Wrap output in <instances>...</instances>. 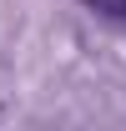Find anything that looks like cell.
<instances>
[{"mask_svg": "<svg viewBox=\"0 0 126 131\" xmlns=\"http://www.w3.org/2000/svg\"><path fill=\"white\" fill-rule=\"evenodd\" d=\"M81 5H91V10H101L111 20H126V0H81Z\"/></svg>", "mask_w": 126, "mask_h": 131, "instance_id": "1", "label": "cell"}]
</instances>
